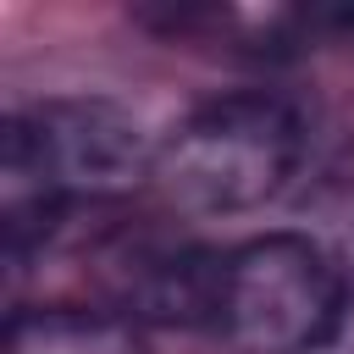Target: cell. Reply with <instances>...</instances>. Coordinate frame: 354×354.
<instances>
[{"mask_svg": "<svg viewBox=\"0 0 354 354\" xmlns=\"http://www.w3.org/2000/svg\"><path fill=\"white\" fill-rule=\"evenodd\" d=\"M155 177V144L116 100H50L0 133V249L22 271L72 199H122Z\"/></svg>", "mask_w": 354, "mask_h": 354, "instance_id": "obj_1", "label": "cell"}, {"mask_svg": "<svg viewBox=\"0 0 354 354\" xmlns=\"http://www.w3.org/2000/svg\"><path fill=\"white\" fill-rule=\"evenodd\" d=\"M304 116L271 88H238L188 111L155 144V188L188 216H243L271 205L304 160Z\"/></svg>", "mask_w": 354, "mask_h": 354, "instance_id": "obj_2", "label": "cell"}, {"mask_svg": "<svg viewBox=\"0 0 354 354\" xmlns=\"http://www.w3.org/2000/svg\"><path fill=\"white\" fill-rule=\"evenodd\" d=\"M348 321V271L304 232H266L227 254L216 332L243 354H321Z\"/></svg>", "mask_w": 354, "mask_h": 354, "instance_id": "obj_3", "label": "cell"}, {"mask_svg": "<svg viewBox=\"0 0 354 354\" xmlns=\"http://www.w3.org/2000/svg\"><path fill=\"white\" fill-rule=\"evenodd\" d=\"M221 266L227 254H205L188 243H133L111 254V293L116 304L166 326H216V299H221Z\"/></svg>", "mask_w": 354, "mask_h": 354, "instance_id": "obj_4", "label": "cell"}, {"mask_svg": "<svg viewBox=\"0 0 354 354\" xmlns=\"http://www.w3.org/2000/svg\"><path fill=\"white\" fill-rule=\"evenodd\" d=\"M0 354H149V343L127 315L44 304V310H17L6 321Z\"/></svg>", "mask_w": 354, "mask_h": 354, "instance_id": "obj_5", "label": "cell"}]
</instances>
